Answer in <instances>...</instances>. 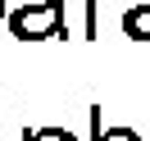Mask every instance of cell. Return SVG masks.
<instances>
[{
    "mask_svg": "<svg viewBox=\"0 0 150 141\" xmlns=\"http://www.w3.org/2000/svg\"><path fill=\"white\" fill-rule=\"evenodd\" d=\"M9 32L18 41H50L64 32V5H14Z\"/></svg>",
    "mask_w": 150,
    "mask_h": 141,
    "instance_id": "cell-1",
    "label": "cell"
},
{
    "mask_svg": "<svg viewBox=\"0 0 150 141\" xmlns=\"http://www.w3.org/2000/svg\"><path fill=\"white\" fill-rule=\"evenodd\" d=\"M123 32H127L132 41H150V9H132V5H127V14H123Z\"/></svg>",
    "mask_w": 150,
    "mask_h": 141,
    "instance_id": "cell-2",
    "label": "cell"
},
{
    "mask_svg": "<svg viewBox=\"0 0 150 141\" xmlns=\"http://www.w3.org/2000/svg\"><path fill=\"white\" fill-rule=\"evenodd\" d=\"M91 141H141L132 128H100V109H91Z\"/></svg>",
    "mask_w": 150,
    "mask_h": 141,
    "instance_id": "cell-3",
    "label": "cell"
},
{
    "mask_svg": "<svg viewBox=\"0 0 150 141\" xmlns=\"http://www.w3.org/2000/svg\"><path fill=\"white\" fill-rule=\"evenodd\" d=\"M23 141H77L68 128H37V132H28Z\"/></svg>",
    "mask_w": 150,
    "mask_h": 141,
    "instance_id": "cell-4",
    "label": "cell"
},
{
    "mask_svg": "<svg viewBox=\"0 0 150 141\" xmlns=\"http://www.w3.org/2000/svg\"><path fill=\"white\" fill-rule=\"evenodd\" d=\"M86 37H100V0H86Z\"/></svg>",
    "mask_w": 150,
    "mask_h": 141,
    "instance_id": "cell-5",
    "label": "cell"
},
{
    "mask_svg": "<svg viewBox=\"0 0 150 141\" xmlns=\"http://www.w3.org/2000/svg\"><path fill=\"white\" fill-rule=\"evenodd\" d=\"M14 5H64V0H9V9Z\"/></svg>",
    "mask_w": 150,
    "mask_h": 141,
    "instance_id": "cell-6",
    "label": "cell"
},
{
    "mask_svg": "<svg viewBox=\"0 0 150 141\" xmlns=\"http://www.w3.org/2000/svg\"><path fill=\"white\" fill-rule=\"evenodd\" d=\"M0 23H9V0H0Z\"/></svg>",
    "mask_w": 150,
    "mask_h": 141,
    "instance_id": "cell-7",
    "label": "cell"
},
{
    "mask_svg": "<svg viewBox=\"0 0 150 141\" xmlns=\"http://www.w3.org/2000/svg\"><path fill=\"white\" fill-rule=\"evenodd\" d=\"M127 5H132V9H150V0H127Z\"/></svg>",
    "mask_w": 150,
    "mask_h": 141,
    "instance_id": "cell-8",
    "label": "cell"
}]
</instances>
